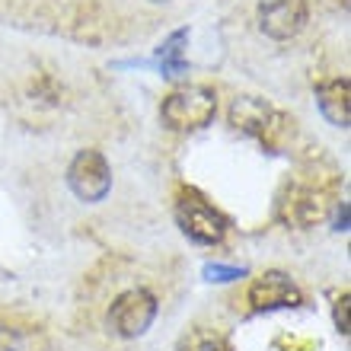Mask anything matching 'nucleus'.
<instances>
[{
	"label": "nucleus",
	"mask_w": 351,
	"mask_h": 351,
	"mask_svg": "<svg viewBox=\"0 0 351 351\" xmlns=\"http://www.w3.org/2000/svg\"><path fill=\"white\" fill-rule=\"evenodd\" d=\"M0 351H23V339H19V332L0 326Z\"/></svg>",
	"instance_id": "nucleus-13"
},
{
	"label": "nucleus",
	"mask_w": 351,
	"mask_h": 351,
	"mask_svg": "<svg viewBox=\"0 0 351 351\" xmlns=\"http://www.w3.org/2000/svg\"><path fill=\"white\" fill-rule=\"evenodd\" d=\"M176 221L182 227V233L198 246H214L223 240L227 233V221L204 202L198 192H185L176 204Z\"/></svg>",
	"instance_id": "nucleus-3"
},
{
	"label": "nucleus",
	"mask_w": 351,
	"mask_h": 351,
	"mask_svg": "<svg viewBox=\"0 0 351 351\" xmlns=\"http://www.w3.org/2000/svg\"><path fill=\"white\" fill-rule=\"evenodd\" d=\"M214 112H217L214 90H208V86H185V90H176L173 96H167L163 109H160V119L173 131H198L214 119Z\"/></svg>",
	"instance_id": "nucleus-1"
},
{
	"label": "nucleus",
	"mask_w": 351,
	"mask_h": 351,
	"mask_svg": "<svg viewBox=\"0 0 351 351\" xmlns=\"http://www.w3.org/2000/svg\"><path fill=\"white\" fill-rule=\"evenodd\" d=\"M335 329L342 335H348V294H342L339 300H335Z\"/></svg>",
	"instance_id": "nucleus-12"
},
{
	"label": "nucleus",
	"mask_w": 351,
	"mask_h": 351,
	"mask_svg": "<svg viewBox=\"0 0 351 351\" xmlns=\"http://www.w3.org/2000/svg\"><path fill=\"white\" fill-rule=\"evenodd\" d=\"M259 26L268 38H294L306 26V0H262Z\"/></svg>",
	"instance_id": "nucleus-6"
},
{
	"label": "nucleus",
	"mask_w": 351,
	"mask_h": 351,
	"mask_svg": "<svg viewBox=\"0 0 351 351\" xmlns=\"http://www.w3.org/2000/svg\"><path fill=\"white\" fill-rule=\"evenodd\" d=\"M250 304L256 313H271V310H294L304 304L300 287L281 271H265V275L250 287Z\"/></svg>",
	"instance_id": "nucleus-5"
},
{
	"label": "nucleus",
	"mask_w": 351,
	"mask_h": 351,
	"mask_svg": "<svg viewBox=\"0 0 351 351\" xmlns=\"http://www.w3.org/2000/svg\"><path fill=\"white\" fill-rule=\"evenodd\" d=\"M189 351H230V345L217 339V335H202V339H195Z\"/></svg>",
	"instance_id": "nucleus-11"
},
{
	"label": "nucleus",
	"mask_w": 351,
	"mask_h": 351,
	"mask_svg": "<svg viewBox=\"0 0 351 351\" xmlns=\"http://www.w3.org/2000/svg\"><path fill=\"white\" fill-rule=\"evenodd\" d=\"M157 319V297L144 287H131L115 297L109 310V329L121 339H141Z\"/></svg>",
	"instance_id": "nucleus-2"
},
{
	"label": "nucleus",
	"mask_w": 351,
	"mask_h": 351,
	"mask_svg": "<svg viewBox=\"0 0 351 351\" xmlns=\"http://www.w3.org/2000/svg\"><path fill=\"white\" fill-rule=\"evenodd\" d=\"M67 185L80 202H102L112 192V169L106 163V157L99 150H80L74 163H71V169H67Z\"/></svg>",
	"instance_id": "nucleus-4"
},
{
	"label": "nucleus",
	"mask_w": 351,
	"mask_h": 351,
	"mask_svg": "<svg viewBox=\"0 0 351 351\" xmlns=\"http://www.w3.org/2000/svg\"><path fill=\"white\" fill-rule=\"evenodd\" d=\"M246 275V268H237V265H221V262H214V265H204V278L208 281H217V285H223V281H237V278Z\"/></svg>",
	"instance_id": "nucleus-10"
},
{
	"label": "nucleus",
	"mask_w": 351,
	"mask_h": 351,
	"mask_svg": "<svg viewBox=\"0 0 351 351\" xmlns=\"http://www.w3.org/2000/svg\"><path fill=\"white\" fill-rule=\"evenodd\" d=\"M348 96H351V84L345 77L339 80H329L316 90V102H319V112H323V119L335 128H348L351 121V109H348Z\"/></svg>",
	"instance_id": "nucleus-7"
},
{
	"label": "nucleus",
	"mask_w": 351,
	"mask_h": 351,
	"mask_svg": "<svg viewBox=\"0 0 351 351\" xmlns=\"http://www.w3.org/2000/svg\"><path fill=\"white\" fill-rule=\"evenodd\" d=\"M185 38H189V32L185 29H176L173 36L160 45L157 51V61H160V71H163V77H169V80H176V77H182L185 74V55H182V45H185Z\"/></svg>",
	"instance_id": "nucleus-9"
},
{
	"label": "nucleus",
	"mask_w": 351,
	"mask_h": 351,
	"mask_svg": "<svg viewBox=\"0 0 351 351\" xmlns=\"http://www.w3.org/2000/svg\"><path fill=\"white\" fill-rule=\"evenodd\" d=\"M275 119L271 109H268L262 99L256 96H240V99L230 106V125L243 134H256V138H265V131L271 128L268 121Z\"/></svg>",
	"instance_id": "nucleus-8"
}]
</instances>
